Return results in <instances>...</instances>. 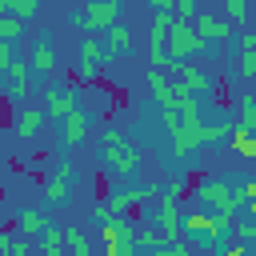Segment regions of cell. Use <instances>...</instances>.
I'll return each instance as SVG.
<instances>
[{
    "instance_id": "cell-1",
    "label": "cell",
    "mask_w": 256,
    "mask_h": 256,
    "mask_svg": "<svg viewBox=\"0 0 256 256\" xmlns=\"http://www.w3.org/2000/svg\"><path fill=\"white\" fill-rule=\"evenodd\" d=\"M196 200L204 204V212H212V216H220V220H240V212H244V200L232 192V180H224V176H208V180H200L196 184Z\"/></svg>"
},
{
    "instance_id": "cell-2",
    "label": "cell",
    "mask_w": 256,
    "mask_h": 256,
    "mask_svg": "<svg viewBox=\"0 0 256 256\" xmlns=\"http://www.w3.org/2000/svg\"><path fill=\"white\" fill-rule=\"evenodd\" d=\"M216 44H204L200 36H196V28L192 24H180V20H172V28H168V36H164V56H168V64H188L192 56H200V52H212Z\"/></svg>"
},
{
    "instance_id": "cell-3",
    "label": "cell",
    "mask_w": 256,
    "mask_h": 256,
    "mask_svg": "<svg viewBox=\"0 0 256 256\" xmlns=\"http://www.w3.org/2000/svg\"><path fill=\"white\" fill-rule=\"evenodd\" d=\"M180 232H188L192 240H200L208 248H228V220H220V216H212L204 208L180 216Z\"/></svg>"
},
{
    "instance_id": "cell-4",
    "label": "cell",
    "mask_w": 256,
    "mask_h": 256,
    "mask_svg": "<svg viewBox=\"0 0 256 256\" xmlns=\"http://www.w3.org/2000/svg\"><path fill=\"white\" fill-rule=\"evenodd\" d=\"M68 24L84 28V32H108L120 24V0H92L88 8L68 12Z\"/></svg>"
},
{
    "instance_id": "cell-5",
    "label": "cell",
    "mask_w": 256,
    "mask_h": 256,
    "mask_svg": "<svg viewBox=\"0 0 256 256\" xmlns=\"http://www.w3.org/2000/svg\"><path fill=\"white\" fill-rule=\"evenodd\" d=\"M104 160H108V168H112L116 176H136V168H140V148L128 144L124 132L108 128V132H104Z\"/></svg>"
},
{
    "instance_id": "cell-6",
    "label": "cell",
    "mask_w": 256,
    "mask_h": 256,
    "mask_svg": "<svg viewBox=\"0 0 256 256\" xmlns=\"http://www.w3.org/2000/svg\"><path fill=\"white\" fill-rule=\"evenodd\" d=\"M148 192L152 188H144V184H136V188H116V192H108L96 208H92V216L104 224V220H112V216H128L136 204H144L148 200Z\"/></svg>"
},
{
    "instance_id": "cell-7",
    "label": "cell",
    "mask_w": 256,
    "mask_h": 256,
    "mask_svg": "<svg viewBox=\"0 0 256 256\" xmlns=\"http://www.w3.org/2000/svg\"><path fill=\"white\" fill-rule=\"evenodd\" d=\"M100 236H104V256H136L132 248V236H136V220L132 216H112L100 224Z\"/></svg>"
},
{
    "instance_id": "cell-8",
    "label": "cell",
    "mask_w": 256,
    "mask_h": 256,
    "mask_svg": "<svg viewBox=\"0 0 256 256\" xmlns=\"http://www.w3.org/2000/svg\"><path fill=\"white\" fill-rule=\"evenodd\" d=\"M72 180H76L72 160L56 164V168H52V176L44 180V200H48V204H68V200H72Z\"/></svg>"
},
{
    "instance_id": "cell-9",
    "label": "cell",
    "mask_w": 256,
    "mask_h": 256,
    "mask_svg": "<svg viewBox=\"0 0 256 256\" xmlns=\"http://www.w3.org/2000/svg\"><path fill=\"white\" fill-rule=\"evenodd\" d=\"M76 84H52V88H44V116H56V120H64L68 112H76L80 104H76Z\"/></svg>"
},
{
    "instance_id": "cell-10",
    "label": "cell",
    "mask_w": 256,
    "mask_h": 256,
    "mask_svg": "<svg viewBox=\"0 0 256 256\" xmlns=\"http://www.w3.org/2000/svg\"><path fill=\"white\" fill-rule=\"evenodd\" d=\"M172 72H176V80L188 88V96H196V100H200V96H208V92H212V84H216V80H212V72H208V68H200V64H172Z\"/></svg>"
},
{
    "instance_id": "cell-11",
    "label": "cell",
    "mask_w": 256,
    "mask_h": 256,
    "mask_svg": "<svg viewBox=\"0 0 256 256\" xmlns=\"http://www.w3.org/2000/svg\"><path fill=\"white\" fill-rule=\"evenodd\" d=\"M192 28H196V36H200L204 44H220V40L228 44V36L236 32V28H228V24H224V20L216 16V12H204V8L196 12V20H192Z\"/></svg>"
},
{
    "instance_id": "cell-12",
    "label": "cell",
    "mask_w": 256,
    "mask_h": 256,
    "mask_svg": "<svg viewBox=\"0 0 256 256\" xmlns=\"http://www.w3.org/2000/svg\"><path fill=\"white\" fill-rule=\"evenodd\" d=\"M88 124H92V116H88L84 108L68 112V116L60 120V144H64V148H76V144L88 136Z\"/></svg>"
},
{
    "instance_id": "cell-13",
    "label": "cell",
    "mask_w": 256,
    "mask_h": 256,
    "mask_svg": "<svg viewBox=\"0 0 256 256\" xmlns=\"http://www.w3.org/2000/svg\"><path fill=\"white\" fill-rule=\"evenodd\" d=\"M40 124H44V108H36V104H20L16 116H12V128H16L20 140H32L40 132Z\"/></svg>"
},
{
    "instance_id": "cell-14",
    "label": "cell",
    "mask_w": 256,
    "mask_h": 256,
    "mask_svg": "<svg viewBox=\"0 0 256 256\" xmlns=\"http://www.w3.org/2000/svg\"><path fill=\"white\" fill-rule=\"evenodd\" d=\"M28 68H32L36 76H44V72H52V68H56V48H52V40H48V36H40V40H36Z\"/></svg>"
},
{
    "instance_id": "cell-15",
    "label": "cell",
    "mask_w": 256,
    "mask_h": 256,
    "mask_svg": "<svg viewBox=\"0 0 256 256\" xmlns=\"http://www.w3.org/2000/svg\"><path fill=\"white\" fill-rule=\"evenodd\" d=\"M144 80H148V92H152V100L160 104V112L176 104V100H172V80H168L164 72H152V68H148V72H144Z\"/></svg>"
},
{
    "instance_id": "cell-16",
    "label": "cell",
    "mask_w": 256,
    "mask_h": 256,
    "mask_svg": "<svg viewBox=\"0 0 256 256\" xmlns=\"http://www.w3.org/2000/svg\"><path fill=\"white\" fill-rule=\"evenodd\" d=\"M104 56H108V60H112V56H132V32H128L124 24L108 28V44H104Z\"/></svg>"
},
{
    "instance_id": "cell-17",
    "label": "cell",
    "mask_w": 256,
    "mask_h": 256,
    "mask_svg": "<svg viewBox=\"0 0 256 256\" xmlns=\"http://www.w3.org/2000/svg\"><path fill=\"white\" fill-rule=\"evenodd\" d=\"M16 228H20V236H24V240H40V232L48 228V220H44V212L24 208V212L16 216Z\"/></svg>"
},
{
    "instance_id": "cell-18",
    "label": "cell",
    "mask_w": 256,
    "mask_h": 256,
    "mask_svg": "<svg viewBox=\"0 0 256 256\" xmlns=\"http://www.w3.org/2000/svg\"><path fill=\"white\" fill-rule=\"evenodd\" d=\"M60 240L68 244V252H72V256H92V240H88V232H84V228L64 224V228H60Z\"/></svg>"
},
{
    "instance_id": "cell-19",
    "label": "cell",
    "mask_w": 256,
    "mask_h": 256,
    "mask_svg": "<svg viewBox=\"0 0 256 256\" xmlns=\"http://www.w3.org/2000/svg\"><path fill=\"white\" fill-rule=\"evenodd\" d=\"M232 128L256 136V96H240V108H236V124Z\"/></svg>"
},
{
    "instance_id": "cell-20",
    "label": "cell",
    "mask_w": 256,
    "mask_h": 256,
    "mask_svg": "<svg viewBox=\"0 0 256 256\" xmlns=\"http://www.w3.org/2000/svg\"><path fill=\"white\" fill-rule=\"evenodd\" d=\"M164 244V236L156 232V228H140L136 224V236H132V248H136V256H148V252H156Z\"/></svg>"
},
{
    "instance_id": "cell-21",
    "label": "cell",
    "mask_w": 256,
    "mask_h": 256,
    "mask_svg": "<svg viewBox=\"0 0 256 256\" xmlns=\"http://www.w3.org/2000/svg\"><path fill=\"white\" fill-rule=\"evenodd\" d=\"M228 148H232L236 156H244V160H252V156H256V136H248V132H240V128H232V132H228Z\"/></svg>"
},
{
    "instance_id": "cell-22",
    "label": "cell",
    "mask_w": 256,
    "mask_h": 256,
    "mask_svg": "<svg viewBox=\"0 0 256 256\" xmlns=\"http://www.w3.org/2000/svg\"><path fill=\"white\" fill-rule=\"evenodd\" d=\"M248 16H252V4H248V0H224V16H220V20H224L228 28H232V24H244Z\"/></svg>"
},
{
    "instance_id": "cell-23",
    "label": "cell",
    "mask_w": 256,
    "mask_h": 256,
    "mask_svg": "<svg viewBox=\"0 0 256 256\" xmlns=\"http://www.w3.org/2000/svg\"><path fill=\"white\" fill-rule=\"evenodd\" d=\"M228 236H236V244L252 248V244H256V224H252V220H232V224H228Z\"/></svg>"
},
{
    "instance_id": "cell-24",
    "label": "cell",
    "mask_w": 256,
    "mask_h": 256,
    "mask_svg": "<svg viewBox=\"0 0 256 256\" xmlns=\"http://www.w3.org/2000/svg\"><path fill=\"white\" fill-rule=\"evenodd\" d=\"M40 248H44V256H64V240H60V228L56 224H48L40 232Z\"/></svg>"
},
{
    "instance_id": "cell-25",
    "label": "cell",
    "mask_w": 256,
    "mask_h": 256,
    "mask_svg": "<svg viewBox=\"0 0 256 256\" xmlns=\"http://www.w3.org/2000/svg\"><path fill=\"white\" fill-rule=\"evenodd\" d=\"M8 16H16L24 24V20L40 16V0H8Z\"/></svg>"
},
{
    "instance_id": "cell-26",
    "label": "cell",
    "mask_w": 256,
    "mask_h": 256,
    "mask_svg": "<svg viewBox=\"0 0 256 256\" xmlns=\"http://www.w3.org/2000/svg\"><path fill=\"white\" fill-rule=\"evenodd\" d=\"M100 68H104L100 60H80V64L72 68V80H76V84H92V80L100 76Z\"/></svg>"
},
{
    "instance_id": "cell-27",
    "label": "cell",
    "mask_w": 256,
    "mask_h": 256,
    "mask_svg": "<svg viewBox=\"0 0 256 256\" xmlns=\"http://www.w3.org/2000/svg\"><path fill=\"white\" fill-rule=\"evenodd\" d=\"M196 12H200V4H196V0H172V20L192 24V20H196Z\"/></svg>"
},
{
    "instance_id": "cell-28",
    "label": "cell",
    "mask_w": 256,
    "mask_h": 256,
    "mask_svg": "<svg viewBox=\"0 0 256 256\" xmlns=\"http://www.w3.org/2000/svg\"><path fill=\"white\" fill-rule=\"evenodd\" d=\"M20 32H24V24L16 16H0V44H16Z\"/></svg>"
},
{
    "instance_id": "cell-29",
    "label": "cell",
    "mask_w": 256,
    "mask_h": 256,
    "mask_svg": "<svg viewBox=\"0 0 256 256\" xmlns=\"http://www.w3.org/2000/svg\"><path fill=\"white\" fill-rule=\"evenodd\" d=\"M80 60H100V64H104V60H108V56H104V44H96L92 36H84V40H80Z\"/></svg>"
},
{
    "instance_id": "cell-30",
    "label": "cell",
    "mask_w": 256,
    "mask_h": 256,
    "mask_svg": "<svg viewBox=\"0 0 256 256\" xmlns=\"http://www.w3.org/2000/svg\"><path fill=\"white\" fill-rule=\"evenodd\" d=\"M236 48L240 56H256V32H236Z\"/></svg>"
},
{
    "instance_id": "cell-31",
    "label": "cell",
    "mask_w": 256,
    "mask_h": 256,
    "mask_svg": "<svg viewBox=\"0 0 256 256\" xmlns=\"http://www.w3.org/2000/svg\"><path fill=\"white\" fill-rule=\"evenodd\" d=\"M236 76H240V80H252V76H256V56H240V60H236Z\"/></svg>"
},
{
    "instance_id": "cell-32",
    "label": "cell",
    "mask_w": 256,
    "mask_h": 256,
    "mask_svg": "<svg viewBox=\"0 0 256 256\" xmlns=\"http://www.w3.org/2000/svg\"><path fill=\"white\" fill-rule=\"evenodd\" d=\"M16 64V44H0V72H8Z\"/></svg>"
},
{
    "instance_id": "cell-33",
    "label": "cell",
    "mask_w": 256,
    "mask_h": 256,
    "mask_svg": "<svg viewBox=\"0 0 256 256\" xmlns=\"http://www.w3.org/2000/svg\"><path fill=\"white\" fill-rule=\"evenodd\" d=\"M32 252V240H24V236H12V248H8V256H28Z\"/></svg>"
},
{
    "instance_id": "cell-34",
    "label": "cell",
    "mask_w": 256,
    "mask_h": 256,
    "mask_svg": "<svg viewBox=\"0 0 256 256\" xmlns=\"http://www.w3.org/2000/svg\"><path fill=\"white\" fill-rule=\"evenodd\" d=\"M8 76H12V84H20V80H28V64H24V60H16V64L8 68Z\"/></svg>"
},
{
    "instance_id": "cell-35",
    "label": "cell",
    "mask_w": 256,
    "mask_h": 256,
    "mask_svg": "<svg viewBox=\"0 0 256 256\" xmlns=\"http://www.w3.org/2000/svg\"><path fill=\"white\" fill-rule=\"evenodd\" d=\"M28 92H32V80H20V84H12V88H8V96H12V100H24Z\"/></svg>"
},
{
    "instance_id": "cell-36",
    "label": "cell",
    "mask_w": 256,
    "mask_h": 256,
    "mask_svg": "<svg viewBox=\"0 0 256 256\" xmlns=\"http://www.w3.org/2000/svg\"><path fill=\"white\" fill-rule=\"evenodd\" d=\"M224 256H252V248H244V244H228Z\"/></svg>"
},
{
    "instance_id": "cell-37",
    "label": "cell",
    "mask_w": 256,
    "mask_h": 256,
    "mask_svg": "<svg viewBox=\"0 0 256 256\" xmlns=\"http://www.w3.org/2000/svg\"><path fill=\"white\" fill-rule=\"evenodd\" d=\"M8 248H12V232L0 228V256H8Z\"/></svg>"
},
{
    "instance_id": "cell-38",
    "label": "cell",
    "mask_w": 256,
    "mask_h": 256,
    "mask_svg": "<svg viewBox=\"0 0 256 256\" xmlns=\"http://www.w3.org/2000/svg\"><path fill=\"white\" fill-rule=\"evenodd\" d=\"M152 12H172V0H152Z\"/></svg>"
},
{
    "instance_id": "cell-39",
    "label": "cell",
    "mask_w": 256,
    "mask_h": 256,
    "mask_svg": "<svg viewBox=\"0 0 256 256\" xmlns=\"http://www.w3.org/2000/svg\"><path fill=\"white\" fill-rule=\"evenodd\" d=\"M0 16H8V0H0Z\"/></svg>"
}]
</instances>
